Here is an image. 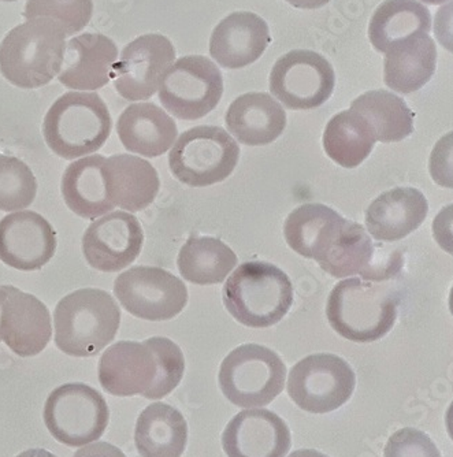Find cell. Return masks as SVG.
I'll return each instance as SVG.
<instances>
[{"label":"cell","mask_w":453,"mask_h":457,"mask_svg":"<svg viewBox=\"0 0 453 457\" xmlns=\"http://www.w3.org/2000/svg\"><path fill=\"white\" fill-rule=\"evenodd\" d=\"M398 292L372 279L348 278L329 295L326 317L341 337L374 343L385 337L398 320Z\"/></svg>","instance_id":"1"},{"label":"cell","mask_w":453,"mask_h":457,"mask_svg":"<svg viewBox=\"0 0 453 457\" xmlns=\"http://www.w3.org/2000/svg\"><path fill=\"white\" fill-rule=\"evenodd\" d=\"M66 35L55 21L30 18L10 30L0 46V71L13 86H47L62 69Z\"/></svg>","instance_id":"2"},{"label":"cell","mask_w":453,"mask_h":457,"mask_svg":"<svg viewBox=\"0 0 453 457\" xmlns=\"http://www.w3.org/2000/svg\"><path fill=\"white\" fill-rule=\"evenodd\" d=\"M120 323V307L107 290H76L55 307L56 346L66 355L76 358L99 355L114 341Z\"/></svg>","instance_id":"3"},{"label":"cell","mask_w":453,"mask_h":457,"mask_svg":"<svg viewBox=\"0 0 453 457\" xmlns=\"http://www.w3.org/2000/svg\"><path fill=\"white\" fill-rule=\"evenodd\" d=\"M231 317L247 328L281 322L293 304V287L281 269L267 262H247L234 270L222 290Z\"/></svg>","instance_id":"4"},{"label":"cell","mask_w":453,"mask_h":457,"mask_svg":"<svg viewBox=\"0 0 453 457\" xmlns=\"http://www.w3.org/2000/svg\"><path fill=\"white\" fill-rule=\"evenodd\" d=\"M112 128V115L99 95L68 92L46 114L43 135L54 154L73 161L99 151Z\"/></svg>","instance_id":"5"},{"label":"cell","mask_w":453,"mask_h":457,"mask_svg":"<svg viewBox=\"0 0 453 457\" xmlns=\"http://www.w3.org/2000/svg\"><path fill=\"white\" fill-rule=\"evenodd\" d=\"M287 367L272 349L257 344L237 346L220 367V387L226 399L240 408L270 404L282 393Z\"/></svg>","instance_id":"6"},{"label":"cell","mask_w":453,"mask_h":457,"mask_svg":"<svg viewBox=\"0 0 453 457\" xmlns=\"http://www.w3.org/2000/svg\"><path fill=\"white\" fill-rule=\"evenodd\" d=\"M240 159L237 141L220 127H197L180 136L169 154L174 179L202 188L228 179Z\"/></svg>","instance_id":"7"},{"label":"cell","mask_w":453,"mask_h":457,"mask_svg":"<svg viewBox=\"0 0 453 457\" xmlns=\"http://www.w3.org/2000/svg\"><path fill=\"white\" fill-rule=\"evenodd\" d=\"M109 418L105 397L84 384L56 387L45 405V422L51 436L71 448L99 440L109 425Z\"/></svg>","instance_id":"8"},{"label":"cell","mask_w":453,"mask_h":457,"mask_svg":"<svg viewBox=\"0 0 453 457\" xmlns=\"http://www.w3.org/2000/svg\"><path fill=\"white\" fill-rule=\"evenodd\" d=\"M223 95V79L211 59L189 55L174 62L162 79V106L182 120H197L210 114Z\"/></svg>","instance_id":"9"},{"label":"cell","mask_w":453,"mask_h":457,"mask_svg":"<svg viewBox=\"0 0 453 457\" xmlns=\"http://www.w3.org/2000/svg\"><path fill=\"white\" fill-rule=\"evenodd\" d=\"M355 385L354 370L344 359L333 353H315L292 367L288 395L303 411L329 413L351 399Z\"/></svg>","instance_id":"10"},{"label":"cell","mask_w":453,"mask_h":457,"mask_svg":"<svg viewBox=\"0 0 453 457\" xmlns=\"http://www.w3.org/2000/svg\"><path fill=\"white\" fill-rule=\"evenodd\" d=\"M114 295L129 314L153 322L176 318L188 303L184 282L161 267L126 270L115 279Z\"/></svg>","instance_id":"11"},{"label":"cell","mask_w":453,"mask_h":457,"mask_svg":"<svg viewBox=\"0 0 453 457\" xmlns=\"http://www.w3.org/2000/svg\"><path fill=\"white\" fill-rule=\"evenodd\" d=\"M334 84L333 66L310 50L285 54L270 74L273 96L289 110L318 109L333 94Z\"/></svg>","instance_id":"12"},{"label":"cell","mask_w":453,"mask_h":457,"mask_svg":"<svg viewBox=\"0 0 453 457\" xmlns=\"http://www.w3.org/2000/svg\"><path fill=\"white\" fill-rule=\"evenodd\" d=\"M174 59L176 50L166 36H140L123 48L115 62L112 79L115 89L129 102L153 97Z\"/></svg>","instance_id":"13"},{"label":"cell","mask_w":453,"mask_h":457,"mask_svg":"<svg viewBox=\"0 0 453 457\" xmlns=\"http://www.w3.org/2000/svg\"><path fill=\"white\" fill-rule=\"evenodd\" d=\"M143 243V228L138 218L114 212L103 215L85 230L82 253L95 270L115 273L138 258Z\"/></svg>","instance_id":"14"},{"label":"cell","mask_w":453,"mask_h":457,"mask_svg":"<svg viewBox=\"0 0 453 457\" xmlns=\"http://www.w3.org/2000/svg\"><path fill=\"white\" fill-rule=\"evenodd\" d=\"M56 233L43 215L13 212L0 220V261L20 271H36L55 255Z\"/></svg>","instance_id":"15"},{"label":"cell","mask_w":453,"mask_h":457,"mask_svg":"<svg viewBox=\"0 0 453 457\" xmlns=\"http://www.w3.org/2000/svg\"><path fill=\"white\" fill-rule=\"evenodd\" d=\"M290 431L281 418L269 410H244L228 423L222 446L228 457H285Z\"/></svg>","instance_id":"16"},{"label":"cell","mask_w":453,"mask_h":457,"mask_svg":"<svg viewBox=\"0 0 453 457\" xmlns=\"http://www.w3.org/2000/svg\"><path fill=\"white\" fill-rule=\"evenodd\" d=\"M0 335L15 355H38L53 336L50 311L38 297L13 287L4 300Z\"/></svg>","instance_id":"17"},{"label":"cell","mask_w":453,"mask_h":457,"mask_svg":"<svg viewBox=\"0 0 453 457\" xmlns=\"http://www.w3.org/2000/svg\"><path fill=\"white\" fill-rule=\"evenodd\" d=\"M117 61L118 48L112 38L84 33L66 43L58 79L66 88L95 91L109 84Z\"/></svg>","instance_id":"18"},{"label":"cell","mask_w":453,"mask_h":457,"mask_svg":"<svg viewBox=\"0 0 453 457\" xmlns=\"http://www.w3.org/2000/svg\"><path fill=\"white\" fill-rule=\"evenodd\" d=\"M266 21L255 12H236L223 18L210 38V54L225 69L252 65L269 47Z\"/></svg>","instance_id":"19"},{"label":"cell","mask_w":453,"mask_h":457,"mask_svg":"<svg viewBox=\"0 0 453 457\" xmlns=\"http://www.w3.org/2000/svg\"><path fill=\"white\" fill-rule=\"evenodd\" d=\"M97 371L100 385L110 395L143 396L155 379L156 361L146 344L120 341L105 349Z\"/></svg>","instance_id":"20"},{"label":"cell","mask_w":453,"mask_h":457,"mask_svg":"<svg viewBox=\"0 0 453 457\" xmlns=\"http://www.w3.org/2000/svg\"><path fill=\"white\" fill-rule=\"evenodd\" d=\"M103 176L113 204L126 212L146 210L161 188V179L153 164L130 154L105 158Z\"/></svg>","instance_id":"21"},{"label":"cell","mask_w":453,"mask_h":457,"mask_svg":"<svg viewBox=\"0 0 453 457\" xmlns=\"http://www.w3.org/2000/svg\"><path fill=\"white\" fill-rule=\"evenodd\" d=\"M429 204L421 191L409 187L383 192L365 212V226L378 241L393 243L415 232L426 220Z\"/></svg>","instance_id":"22"},{"label":"cell","mask_w":453,"mask_h":457,"mask_svg":"<svg viewBox=\"0 0 453 457\" xmlns=\"http://www.w3.org/2000/svg\"><path fill=\"white\" fill-rule=\"evenodd\" d=\"M226 127L237 141L257 147L277 140L287 127V112L264 92L237 97L226 112Z\"/></svg>","instance_id":"23"},{"label":"cell","mask_w":453,"mask_h":457,"mask_svg":"<svg viewBox=\"0 0 453 457\" xmlns=\"http://www.w3.org/2000/svg\"><path fill=\"white\" fill-rule=\"evenodd\" d=\"M117 133L129 153L158 158L176 143V122L154 103H135L120 115Z\"/></svg>","instance_id":"24"},{"label":"cell","mask_w":453,"mask_h":457,"mask_svg":"<svg viewBox=\"0 0 453 457\" xmlns=\"http://www.w3.org/2000/svg\"><path fill=\"white\" fill-rule=\"evenodd\" d=\"M437 48L429 35L398 41L385 53L383 81L398 94H413L436 73Z\"/></svg>","instance_id":"25"},{"label":"cell","mask_w":453,"mask_h":457,"mask_svg":"<svg viewBox=\"0 0 453 457\" xmlns=\"http://www.w3.org/2000/svg\"><path fill=\"white\" fill-rule=\"evenodd\" d=\"M347 220L325 204H303L284 223L288 245L298 255L318 263L339 238Z\"/></svg>","instance_id":"26"},{"label":"cell","mask_w":453,"mask_h":457,"mask_svg":"<svg viewBox=\"0 0 453 457\" xmlns=\"http://www.w3.org/2000/svg\"><path fill=\"white\" fill-rule=\"evenodd\" d=\"M102 155H91L69 164L62 177L61 192L69 209L84 218L95 220L114 210L105 189Z\"/></svg>","instance_id":"27"},{"label":"cell","mask_w":453,"mask_h":457,"mask_svg":"<svg viewBox=\"0 0 453 457\" xmlns=\"http://www.w3.org/2000/svg\"><path fill=\"white\" fill-rule=\"evenodd\" d=\"M188 441V425L172 405H148L136 423L135 443L141 457H181Z\"/></svg>","instance_id":"28"},{"label":"cell","mask_w":453,"mask_h":457,"mask_svg":"<svg viewBox=\"0 0 453 457\" xmlns=\"http://www.w3.org/2000/svg\"><path fill=\"white\" fill-rule=\"evenodd\" d=\"M432 14L418 0H385L370 20L373 47L385 54L398 41L416 35H429Z\"/></svg>","instance_id":"29"},{"label":"cell","mask_w":453,"mask_h":457,"mask_svg":"<svg viewBox=\"0 0 453 457\" xmlns=\"http://www.w3.org/2000/svg\"><path fill=\"white\" fill-rule=\"evenodd\" d=\"M375 141L370 123L351 109L334 115L323 133L325 153L345 169L357 168L369 158Z\"/></svg>","instance_id":"30"},{"label":"cell","mask_w":453,"mask_h":457,"mask_svg":"<svg viewBox=\"0 0 453 457\" xmlns=\"http://www.w3.org/2000/svg\"><path fill=\"white\" fill-rule=\"evenodd\" d=\"M236 264V253L214 237H190L177 258L182 278L195 285L221 284Z\"/></svg>","instance_id":"31"},{"label":"cell","mask_w":453,"mask_h":457,"mask_svg":"<svg viewBox=\"0 0 453 457\" xmlns=\"http://www.w3.org/2000/svg\"><path fill=\"white\" fill-rule=\"evenodd\" d=\"M351 110L370 123L380 143H396L413 135L414 112L392 92H365L351 103Z\"/></svg>","instance_id":"32"},{"label":"cell","mask_w":453,"mask_h":457,"mask_svg":"<svg viewBox=\"0 0 453 457\" xmlns=\"http://www.w3.org/2000/svg\"><path fill=\"white\" fill-rule=\"evenodd\" d=\"M38 195L35 174L15 156L0 155V210L13 212L32 204Z\"/></svg>","instance_id":"33"},{"label":"cell","mask_w":453,"mask_h":457,"mask_svg":"<svg viewBox=\"0 0 453 457\" xmlns=\"http://www.w3.org/2000/svg\"><path fill=\"white\" fill-rule=\"evenodd\" d=\"M156 361V377L144 393L148 400H161L179 386L185 371V359L180 346L166 337H151L144 341Z\"/></svg>","instance_id":"34"},{"label":"cell","mask_w":453,"mask_h":457,"mask_svg":"<svg viewBox=\"0 0 453 457\" xmlns=\"http://www.w3.org/2000/svg\"><path fill=\"white\" fill-rule=\"evenodd\" d=\"M92 0H28L25 17L55 21L66 37L81 32L92 18Z\"/></svg>","instance_id":"35"},{"label":"cell","mask_w":453,"mask_h":457,"mask_svg":"<svg viewBox=\"0 0 453 457\" xmlns=\"http://www.w3.org/2000/svg\"><path fill=\"white\" fill-rule=\"evenodd\" d=\"M383 457H441L433 440L418 428L396 431L386 443Z\"/></svg>","instance_id":"36"},{"label":"cell","mask_w":453,"mask_h":457,"mask_svg":"<svg viewBox=\"0 0 453 457\" xmlns=\"http://www.w3.org/2000/svg\"><path fill=\"white\" fill-rule=\"evenodd\" d=\"M452 135L445 136L437 144L433 155L430 158V173L441 187L452 188Z\"/></svg>","instance_id":"37"},{"label":"cell","mask_w":453,"mask_h":457,"mask_svg":"<svg viewBox=\"0 0 453 457\" xmlns=\"http://www.w3.org/2000/svg\"><path fill=\"white\" fill-rule=\"evenodd\" d=\"M73 457H126L117 446L109 443H91L79 449Z\"/></svg>","instance_id":"38"},{"label":"cell","mask_w":453,"mask_h":457,"mask_svg":"<svg viewBox=\"0 0 453 457\" xmlns=\"http://www.w3.org/2000/svg\"><path fill=\"white\" fill-rule=\"evenodd\" d=\"M287 2L296 9L316 10L328 4L331 0H287Z\"/></svg>","instance_id":"39"},{"label":"cell","mask_w":453,"mask_h":457,"mask_svg":"<svg viewBox=\"0 0 453 457\" xmlns=\"http://www.w3.org/2000/svg\"><path fill=\"white\" fill-rule=\"evenodd\" d=\"M17 457H56L55 454L51 452L46 451V449H29V451L22 452L18 454Z\"/></svg>","instance_id":"40"},{"label":"cell","mask_w":453,"mask_h":457,"mask_svg":"<svg viewBox=\"0 0 453 457\" xmlns=\"http://www.w3.org/2000/svg\"><path fill=\"white\" fill-rule=\"evenodd\" d=\"M288 457H328L315 449H300V451L292 452Z\"/></svg>","instance_id":"41"},{"label":"cell","mask_w":453,"mask_h":457,"mask_svg":"<svg viewBox=\"0 0 453 457\" xmlns=\"http://www.w3.org/2000/svg\"><path fill=\"white\" fill-rule=\"evenodd\" d=\"M12 285H0V320H2V311H4V300L7 295L12 290ZM0 341H2V335H0Z\"/></svg>","instance_id":"42"},{"label":"cell","mask_w":453,"mask_h":457,"mask_svg":"<svg viewBox=\"0 0 453 457\" xmlns=\"http://www.w3.org/2000/svg\"><path fill=\"white\" fill-rule=\"evenodd\" d=\"M418 2H424L426 4H432V6H437V4H444L449 0H418Z\"/></svg>","instance_id":"43"},{"label":"cell","mask_w":453,"mask_h":457,"mask_svg":"<svg viewBox=\"0 0 453 457\" xmlns=\"http://www.w3.org/2000/svg\"><path fill=\"white\" fill-rule=\"evenodd\" d=\"M4 2H15V0H4Z\"/></svg>","instance_id":"44"}]
</instances>
